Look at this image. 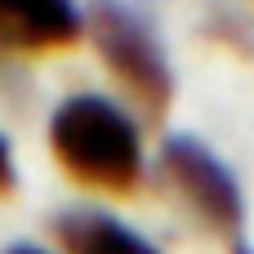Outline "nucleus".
<instances>
[{"instance_id": "f257e3e1", "label": "nucleus", "mask_w": 254, "mask_h": 254, "mask_svg": "<svg viewBox=\"0 0 254 254\" xmlns=\"http://www.w3.org/2000/svg\"><path fill=\"white\" fill-rule=\"evenodd\" d=\"M54 161L85 188L134 192L143 179V138L138 121L103 94H71L49 116Z\"/></svg>"}, {"instance_id": "f03ea898", "label": "nucleus", "mask_w": 254, "mask_h": 254, "mask_svg": "<svg viewBox=\"0 0 254 254\" xmlns=\"http://www.w3.org/2000/svg\"><path fill=\"white\" fill-rule=\"evenodd\" d=\"M89 36H94V49L103 54L107 71L143 107V116H152V121L165 116L170 94H174V76H170V58H165L161 40L152 36V27L125 4L98 0L89 13Z\"/></svg>"}, {"instance_id": "7ed1b4c3", "label": "nucleus", "mask_w": 254, "mask_h": 254, "mask_svg": "<svg viewBox=\"0 0 254 254\" xmlns=\"http://www.w3.org/2000/svg\"><path fill=\"white\" fill-rule=\"evenodd\" d=\"M161 183L192 210L196 223H205L210 232H237L246 219V201L237 188V174L192 134H174L161 143Z\"/></svg>"}, {"instance_id": "20e7f679", "label": "nucleus", "mask_w": 254, "mask_h": 254, "mask_svg": "<svg viewBox=\"0 0 254 254\" xmlns=\"http://www.w3.org/2000/svg\"><path fill=\"white\" fill-rule=\"evenodd\" d=\"M85 18L76 0H0V49L9 54H49L76 45Z\"/></svg>"}, {"instance_id": "39448f33", "label": "nucleus", "mask_w": 254, "mask_h": 254, "mask_svg": "<svg viewBox=\"0 0 254 254\" xmlns=\"http://www.w3.org/2000/svg\"><path fill=\"white\" fill-rule=\"evenodd\" d=\"M54 241L63 254H161L143 232L125 228L121 219H112L94 205L63 210L54 219Z\"/></svg>"}, {"instance_id": "423d86ee", "label": "nucleus", "mask_w": 254, "mask_h": 254, "mask_svg": "<svg viewBox=\"0 0 254 254\" xmlns=\"http://www.w3.org/2000/svg\"><path fill=\"white\" fill-rule=\"evenodd\" d=\"M13 183H18V174H13V152H9V143H4V134H0V196H9Z\"/></svg>"}, {"instance_id": "0eeeda50", "label": "nucleus", "mask_w": 254, "mask_h": 254, "mask_svg": "<svg viewBox=\"0 0 254 254\" xmlns=\"http://www.w3.org/2000/svg\"><path fill=\"white\" fill-rule=\"evenodd\" d=\"M4 254H49L45 246H31V241H18V246H9Z\"/></svg>"}, {"instance_id": "6e6552de", "label": "nucleus", "mask_w": 254, "mask_h": 254, "mask_svg": "<svg viewBox=\"0 0 254 254\" xmlns=\"http://www.w3.org/2000/svg\"><path fill=\"white\" fill-rule=\"evenodd\" d=\"M237 254H254V250H246V246H237Z\"/></svg>"}]
</instances>
